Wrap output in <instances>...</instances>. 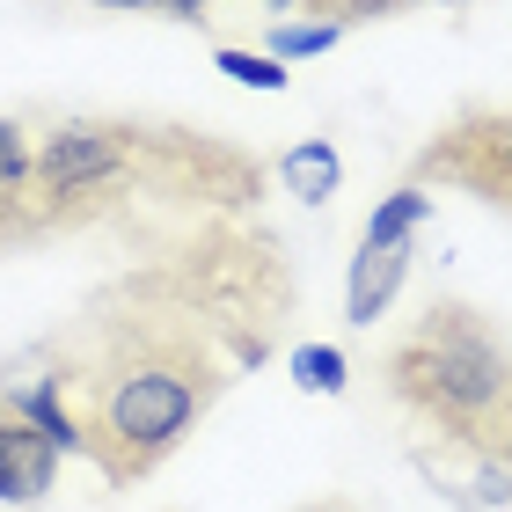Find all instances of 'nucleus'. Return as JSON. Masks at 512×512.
I'll return each mask as SVG.
<instances>
[{"instance_id":"1a4fd4ad","label":"nucleus","mask_w":512,"mask_h":512,"mask_svg":"<svg viewBox=\"0 0 512 512\" xmlns=\"http://www.w3.org/2000/svg\"><path fill=\"white\" fill-rule=\"evenodd\" d=\"M344 381H352V366H344L337 344H300V352H293V388H308V395H344Z\"/></svg>"},{"instance_id":"f257e3e1","label":"nucleus","mask_w":512,"mask_h":512,"mask_svg":"<svg viewBox=\"0 0 512 512\" xmlns=\"http://www.w3.org/2000/svg\"><path fill=\"white\" fill-rule=\"evenodd\" d=\"M44 374L74 410L96 476L132 491L205 425L242 366L161 249L147 271H125L66 322V337L44 352Z\"/></svg>"},{"instance_id":"423d86ee","label":"nucleus","mask_w":512,"mask_h":512,"mask_svg":"<svg viewBox=\"0 0 512 512\" xmlns=\"http://www.w3.org/2000/svg\"><path fill=\"white\" fill-rule=\"evenodd\" d=\"M425 220H432V191H425V183H403V191H388V198L374 205V220H366V235H359V242H374V249L410 242Z\"/></svg>"},{"instance_id":"7ed1b4c3","label":"nucleus","mask_w":512,"mask_h":512,"mask_svg":"<svg viewBox=\"0 0 512 512\" xmlns=\"http://www.w3.org/2000/svg\"><path fill=\"white\" fill-rule=\"evenodd\" d=\"M410 461H417V476H425L432 491H447L461 512H498V505H512V461L491 454L483 439L432 432V439H410Z\"/></svg>"},{"instance_id":"ddd939ff","label":"nucleus","mask_w":512,"mask_h":512,"mask_svg":"<svg viewBox=\"0 0 512 512\" xmlns=\"http://www.w3.org/2000/svg\"><path fill=\"white\" fill-rule=\"evenodd\" d=\"M96 8H154V0H96Z\"/></svg>"},{"instance_id":"6e6552de","label":"nucleus","mask_w":512,"mask_h":512,"mask_svg":"<svg viewBox=\"0 0 512 512\" xmlns=\"http://www.w3.org/2000/svg\"><path fill=\"white\" fill-rule=\"evenodd\" d=\"M213 66H220L227 81H242V88H264V96H278V88H293L286 59H271V52H242V44H220V52H213Z\"/></svg>"},{"instance_id":"9b49d317","label":"nucleus","mask_w":512,"mask_h":512,"mask_svg":"<svg viewBox=\"0 0 512 512\" xmlns=\"http://www.w3.org/2000/svg\"><path fill=\"white\" fill-rule=\"evenodd\" d=\"M154 8H169L176 22H205V15H213V0H154Z\"/></svg>"},{"instance_id":"2eb2a0df","label":"nucleus","mask_w":512,"mask_h":512,"mask_svg":"<svg viewBox=\"0 0 512 512\" xmlns=\"http://www.w3.org/2000/svg\"><path fill=\"white\" fill-rule=\"evenodd\" d=\"M439 8H469V0H439Z\"/></svg>"},{"instance_id":"f03ea898","label":"nucleus","mask_w":512,"mask_h":512,"mask_svg":"<svg viewBox=\"0 0 512 512\" xmlns=\"http://www.w3.org/2000/svg\"><path fill=\"white\" fill-rule=\"evenodd\" d=\"M381 374L417 425L483 439L512 461V330L476 300H425V315L388 344Z\"/></svg>"},{"instance_id":"20e7f679","label":"nucleus","mask_w":512,"mask_h":512,"mask_svg":"<svg viewBox=\"0 0 512 512\" xmlns=\"http://www.w3.org/2000/svg\"><path fill=\"white\" fill-rule=\"evenodd\" d=\"M410 242H388V249H374V242H359V256H352V278H344V322L352 330H374V322L388 315V300L403 293V278H410Z\"/></svg>"},{"instance_id":"9d476101","label":"nucleus","mask_w":512,"mask_h":512,"mask_svg":"<svg viewBox=\"0 0 512 512\" xmlns=\"http://www.w3.org/2000/svg\"><path fill=\"white\" fill-rule=\"evenodd\" d=\"M308 8V22H337V30H359V22H388L403 15L410 0H300Z\"/></svg>"},{"instance_id":"f8f14e48","label":"nucleus","mask_w":512,"mask_h":512,"mask_svg":"<svg viewBox=\"0 0 512 512\" xmlns=\"http://www.w3.org/2000/svg\"><path fill=\"white\" fill-rule=\"evenodd\" d=\"M293 512H374V505H359V498H308V505H293Z\"/></svg>"},{"instance_id":"4468645a","label":"nucleus","mask_w":512,"mask_h":512,"mask_svg":"<svg viewBox=\"0 0 512 512\" xmlns=\"http://www.w3.org/2000/svg\"><path fill=\"white\" fill-rule=\"evenodd\" d=\"M264 8H271V15H286V8H300V0H264Z\"/></svg>"},{"instance_id":"0eeeda50","label":"nucleus","mask_w":512,"mask_h":512,"mask_svg":"<svg viewBox=\"0 0 512 512\" xmlns=\"http://www.w3.org/2000/svg\"><path fill=\"white\" fill-rule=\"evenodd\" d=\"M337 44H344L337 22H271L264 30L271 59H322V52H337Z\"/></svg>"},{"instance_id":"39448f33","label":"nucleus","mask_w":512,"mask_h":512,"mask_svg":"<svg viewBox=\"0 0 512 512\" xmlns=\"http://www.w3.org/2000/svg\"><path fill=\"white\" fill-rule=\"evenodd\" d=\"M278 183H286L300 205H330L337 183H344V154L330 147V139H300V147L278 154Z\"/></svg>"}]
</instances>
